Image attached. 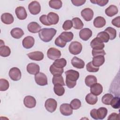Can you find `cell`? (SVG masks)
<instances>
[{
  "mask_svg": "<svg viewBox=\"0 0 120 120\" xmlns=\"http://www.w3.org/2000/svg\"><path fill=\"white\" fill-rule=\"evenodd\" d=\"M57 30L54 28H43L39 32V37L45 42L50 41L55 35Z\"/></svg>",
  "mask_w": 120,
  "mask_h": 120,
  "instance_id": "obj_1",
  "label": "cell"
},
{
  "mask_svg": "<svg viewBox=\"0 0 120 120\" xmlns=\"http://www.w3.org/2000/svg\"><path fill=\"white\" fill-rule=\"evenodd\" d=\"M66 82H75L78 79L79 77V73L78 71L70 69L65 72Z\"/></svg>",
  "mask_w": 120,
  "mask_h": 120,
  "instance_id": "obj_2",
  "label": "cell"
},
{
  "mask_svg": "<svg viewBox=\"0 0 120 120\" xmlns=\"http://www.w3.org/2000/svg\"><path fill=\"white\" fill-rule=\"evenodd\" d=\"M69 52L74 55H77L79 54L82 50V44L77 41L72 42L69 46Z\"/></svg>",
  "mask_w": 120,
  "mask_h": 120,
  "instance_id": "obj_3",
  "label": "cell"
},
{
  "mask_svg": "<svg viewBox=\"0 0 120 120\" xmlns=\"http://www.w3.org/2000/svg\"><path fill=\"white\" fill-rule=\"evenodd\" d=\"M45 106L48 112H53L57 108V102L53 98H48L45 102Z\"/></svg>",
  "mask_w": 120,
  "mask_h": 120,
  "instance_id": "obj_4",
  "label": "cell"
},
{
  "mask_svg": "<svg viewBox=\"0 0 120 120\" xmlns=\"http://www.w3.org/2000/svg\"><path fill=\"white\" fill-rule=\"evenodd\" d=\"M28 9L30 12L33 15L39 14L41 10V6L37 1H32L28 5Z\"/></svg>",
  "mask_w": 120,
  "mask_h": 120,
  "instance_id": "obj_5",
  "label": "cell"
},
{
  "mask_svg": "<svg viewBox=\"0 0 120 120\" xmlns=\"http://www.w3.org/2000/svg\"><path fill=\"white\" fill-rule=\"evenodd\" d=\"M35 80L36 83L40 86H45L48 84L47 78L46 75L41 72H39L35 75Z\"/></svg>",
  "mask_w": 120,
  "mask_h": 120,
  "instance_id": "obj_6",
  "label": "cell"
},
{
  "mask_svg": "<svg viewBox=\"0 0 120 120\" xmlns=\"http://www.w3.org/2000/svg\"><path fill=\"white\" fill-rule=\"evenodd\" d=\"M8 75L10 78L12 80L15 81H19L20 80L22 76L20 70L16 67H13L11 68L9 70Z\"/></svg>",
  "mask_w": 120,
  "mask_h": 120,
  "instance_id": "obj_7",
  "label": "cell"
},
{
  "mask_svg": "<svg viewBox=\"0 0 120 120\" xmlns=\"http://www.w3.org/2000/svg\"><path fill=\"white\" fill-rule=\"evenodd\" d=\"M61 55L60 51L54 47L50 48L47 52V57L52 60L58 59L60 57Z\"/></svg>",
  "mask_w": 120,
  "mask_h": 120,
  "instance_id": "obj_8",
  "label": "cell"
},
{
  "mask_svg": "<svg viewBox=\"0 0 120 120\" xmlns=\"http://www.w3.org/2000/svg\"><path fill=\"white\" fill-rule=\"evenodd\" d=\"M60 111L61 113L64 116H69L73 113V109L70 104L67 103L62 104L60 106Z\"/></svg>",
  "mask_w": 120,
  "mask_h": 120,
  "instance_id": "obj_9",
  "label": "cell"
},
{
  "mask_svg": "<svg viewBox=\"0 0 120 120\" xmlns=\"http://www.w3.org/2000/svg\"><path fill=\"white\" fill-rule=\"evenodd\" d=\"M81 14L84 20L86 21H90L93 18L94 12L91 8H86L82 10Z\"/></svg>",
  "mask_w": 120,
  "mask_h": 120,
  "instance_id": "obj_10",
  "label": "cell"
},
{
  "mask_svg": "<svg viewBox=\"0 0 120 120\" xmlns=\"http://www.w3.org/2000/svg\"><path fill=\"white\" fill-rule=\"evenodd\" d=\"M92 32L89 28H83L79 32V37L84 41H87L92 36Z\"/></svg>",
  "mask_w": 120,
  "mask_h": 120,
  "instance_id": "obj_11",
  "label": "cell"
},
{
  "mask_svg": "<svg viewBox=\"0 0 120 120\" xmlns=\"http://www.w3.org/2000/svg\"><path fill=\"white\" fill-rule=\"evenodd\" d=\"M23 103L26 107L32 108L36 105V100L33 97L31 96H27L24 98Z\"/></svg>",
  "mask_w": 120,
  "mask_h": 120,
  "instance_id": "obj_12",
  "label": "cell"
},
{
  "mask_svg": "<svg viewBox=\"0 0 120 120\" xmlns=\"http://www.w3.org/2000/svg\"><path fill=\"white\" fill-rule=\"evenodd\" d=\"M15 12L17 17L19 20H25L27 16L26 11L23 7L19 6L17 7L15 9Z\"/></svg>",
  "mask_w": 120,
  "mask_h": 120,
  "instance_id": "obj_13",
  "label": "cell"
},
{
  "mask_svg": "<svg viewBox=\"0 0 120 120\" xmlns=\"http://www.w3.org/2000/svg\"><path fill=\"white\" fill-rule=\"evenodd\" d=\"M35 43L34 38L31 36H27L23 39L22 42V46L26 49H30L33 47Z\"/></svg>",
  "mask_w": 120,
  "mask_h": 120,
  "instance_id": "obj_14",
  "label": "cell"
},
{
  "mask_svg": "<svg viewBox=\"0 0 120 120\" xmlns=\"http://www.w3.org/2000/svg\"><path fill=\"white\" fill-rule=\"evenodd\" d=\"M28 57L33 60L40 61L44 58V55L43 53L40 51H35L30 52L27 54Z\"/></svg>",
  "mask_w": 120,
  "mask_h": 120,
  "instance_id": "obj_15",
  "label": "cell"
},
{
  "mask_svg": "<svg viewBox=\"0 0 120 120\" xmlns=\"http://www.w3.org/2000/svg\"><path fill=\"white\" fill-rule=\"evenodd\" d=\"M90 46L93 49L99 50L103 49L105 47V45L101 40H100L98 38L96 37L91 41Z\"/></svg>",
  "mask_w": 120,
  "mask_h": 120,
  "instance_id": "obj_16",
  "label": "cell"
},
{
  "mask_svg": "<svg viewBox=\"0 0 120 120\" xmlns=\"http://www.w3.org/2000/svg\"><path fill=\"white\" fill-rule=\"evenodd\" d=\"M40 67L38 65L35 63H30L27 66V72L31 75H36L39 73Z\"/></svg>",
  "mask_w": 120,
  "mask_h": 120,
  "instance_id": "obj_17",
  "label": "cell"
},
{
  "mask_svg": "<svg viewBox=\"0 0 120 120\" xmlns=\"http://www.w3.org/2000/svg\"><path fill=\"white\" fill-rule=\"evenodd\" d=\"M71 64L74 67L78 69L83 68L85 66L84 61L75 56L72 59Z\"/></svg>",
  "mask_w": 120,
  "mask_h": 120,
  "instance_id": "obj_18",
  "label": "cell"
},
{
  "mask_svg": "<svg viewBox=\"0 0 120 120\" xmlns=\"http://www.w3.org/2000/svg\"><path fill=\"white\" fill-rule=\"evenodd\" d=\"M90 92L95 96L100 95L103 92V87L101 84L96 83L90 86Z\"/></svg>",
  "mask_w": 120,
  "mask_h": 120,
  "instance_id": "obj_19",
  "label": "cell"
},
{
  "mask_svg": "<svg viewBox=\"0 0 120 120\" xmlns=\"http://www.w3.org/2000/svg\"><path fill=\"white\" fill-rule=\"evenodd\" d=\"M47 20L51 25L56 24L59 21V16L57 14L54 12H50L47 15Z\"/></svg>",
  "mask_w": 120,
  "mask_h": 120,
  "instance_id": "obj_20",
  "label": "cell"
},
{
  "mask_svg": "<svg viewBox=\"0 0 120 120\" xmlns=\"http://www.w3.org/2000/svg\"><path fill=\"white\" fill-rule=\"evenodd\" d=\"M1 21L6 24H10L14 22V17L12 14L9 13H5L1 16Z\"/></svg>",
  "mask_w": 120,
  "mask_h": 120,
  "instance_id": "obj_21",
  "label": "cell"
},
{
  "mask_svg": "<svg viewBox=\"0 0 120 120\" xmlns=\"http://www.w3.org/2000/svg\"><path fill=\"white\" fill-rule=\"evenodd\" d=\"M27 29L29 32L36 33L40 31L41 30V26L38 23L35 22H32L28 25Z\"/></svg>",
  "mask_w": 120,
  "mask_h": 120,
  "instance_id": "obj_22",
  "label": "cell"
},
{
  "mask_svg": "<svg viewBox=\"0 0 120 120\" xmlns=\"http://www.w3.org/2000/svg\"><path fill=\"white\" fill-rule=\"evenodd\" d=\"M105 59L104 55H98L94 56L92 58V64L97 67L102 66L105 62Z\"/></svg>",
  "mask_w": 120,
  "mask_h": 120,
  "instance_id": "obj_23",
  "label": "cell"
},
{
  "mask_svg": "<svg viewBox=\"0 0 120 120\" xmlns=\"http://www.w3.org/2000/svg\"><path fill=\"white\" fill-rule=\"evenodd\" d=\"M106 24L105 19L102 16H98L96 17L93 21V25L96 28H100L103 27Z\"/></svg>",
  "mask_w": 120,
  "mask_h": 120,
  "instance_id": "obj_24",
  "label": "cell"
},
{
  "mask_svg": "<svg viewBox=\"0 0 120 120\" xmlns=\"http://www.w3.org/2000/svg\"><path fill=\"white\" fill-rule=\"evenodd\" d=\"M10 34L13 38L16 39H19L24 35V32L21 28H15L11 30Z\"/></svg>",
  "mask_w": 120,
  "mask_h": 120,
  "instance_id": "obj_25",
  "label": "cell"
},
{
  "mask_svg": "<svg viewBox=\"0 0 120 120\" xmlns=\"http://www.w3.org/2000/svg\"><path fill=\"white\" fill-rule=\"evenodd\" d=\"M118 9L117 7L113 5H110L105 10L106 15L109 17H112L118 13Z\"/></svg>",
  "mask_w": 120,
  "mask_h": 120,
  "instance_id": "obj_26",
  "label": "cell"
},
{
  "mask_svg": "<svg viewBox=\"0 0 120 120\" xmlns=\"http://www.w3.org/2000/svg\"><path fill=\"white\" fill-rule=\"evenodd\" d=\"M59 37L66 42H69L73 39L74 34L70 31H64L60 34Z\"/></svg>",
  "mask_w": 120,
  "mask_h": 120,
  "instance_id": "obj_27",
  "label": "cell"
},
{
  "mask_svg": "<svg viewBox=\"0 0 120 120\" xmlns=\"http://www.w3.org/2000/svg\"><path fill=\"white\" fill-rule=\"evenodd\" d=\"M85 101L86 102L91 105H94L96 104L98 101V98L91 93L87 94L85 97Z\"/></svg>",
  "mask_w": 120,
  "mask_h": 120,
  "instance_id": "obj_28",
  "label": "cell"
},
{
  "mask_svg": "<svg viewBox=\"0 0 120 120\" xmlns=\"http://www.w3.org/2000/svg\"><path fill=\"white\" fill-rule=\"evenodd\" d=\"M107 109L105 107H101L97 110V114L98 120H103L107 114Z\"/></svg>",
  "mask_w": 120,
  "mask_h": 120,
  "instance_id": "obj_29",
  "label": "cell"
},
{
  "mask_svg": "<svg viewBox=\"0 0 120 120\" xmlns=\"http://www.w3.org/2000/svg\"><path fill=\"white\" fill-rule=\"evenodd\" d=\"M97 79L95 76L92 75H89L85 77V84L88 86L90 87L93 84L97 83Z\"/></svg>",
  "mask_w": 120,
  "mask_h": 120,
  "instance_id": "obj_30",
  "label": "cell"
},
{
  "mask_svg": "<svg viewBox=\"0 0 120 120\" xmlns=\"http://www.w3.org/2000/svg\"><path fill=\"white\" fill-rule=\"evenodd\" d=\"M73 27L74 29L76 30H80L83 27V23L82 20L78 17H75L72 19Z\"/></svg>",
  "mask_w": 120,
  "mask_h": 120,
  "instance_id": "obj_31",
  "label": "cell"
},
{
  "mask_svg": "<svg viewBox=\"0 0 120 120\" xmlns=\"http://www.w3.org/2000/svg\"><path fill=\"white\" fill-rule=\"evenodd\" d=\"M52 82L54 85L59 84L62 86L65 85L64 81V79L61 75H53L52 79Z\"/></svg>",
  "mask_w": 120,
  "mask_h": 120,
  "instance_id": "obj_32",
  "label": "cell"
},
{
  "mask_svg": "<svg viewBox=\"0 0 120 120\" xmlns=\"http://www.w3.org/2000/svg\"><path fill=\"white\" fill-rule=\"evenodd\" d=\"M49 5L52 8L59 9L62 7V3L60 0H51L49 1Z\"/></svg>",
  "mask_w": 120,
  "mask_h": 120,
  "instance_id": "obj_33",
  "label": "cell"
},
{
  "mask_svg": "<svg viewBox=\"0 0 120 120\" xmlns=\"http://www.w3.org/2000/svg\"><path fill=\"white\" fill-rule=\"evenodd\" d=\"M11 53L10 48L8 46L3 45L0 46V55L3 57L9 56Z\"/></svg>",
  "mask_w": 120,
  "mask_h": 120,
  "instance_id": "obj_34",
  "label": "cell"
},
{
  "mask_svg": "<svg viewBox=\"0 0 120 120\" xmlns=\"http://www.w3.org/2000/svg\"><path fill=\"white\" fill-rule=\"evenodd\" d=\"M55 67L60 68H63L66 66L67 61L64 58H60L59 59H56L55 60L52 64Z\"/></svg>",
  "mask_w": 120,
  "mask_h": 120,
  "instance_id": "obj_35",
  "label": "cell"
},
{
  "mask_svg": "<svg viewBox=\"0 0 120 120\" xmlns=\"http://www.w3.org/2000/svg\"><path fill=\"white\" fill-rule=\"evenodd\" d=\"M53 90L54 93L59 96H62L65 93V89L62 86L59 84L54 85Z\"/></svg>",
  "mask_w": 120,
  "mask_h": 120,
  "instance_id": "obj_36",
  "label": "cell"
},
{
  "mask_svg": "<svg viewBox=\"0 0 120 120\" xmlns=\"http://www.w3.org/2000/svg\"><path fill=\"white\" fill-rule=\"evenodd\" d=\"M104 31L106 32L108 34L110 40H113L116 38L117 34L116 30L115 29L109 27L106 28Z\"/></svg>",
  "mask_w": 120,
  "mask_h": 120,
  "instance_id": "obj_37",
  "label": "cell"
},
{
  "mask_svg": "<svg viewBox=\"0 0 120 120\" xmlns=\"http://www.w3.org/2000/svg\"><path fill=\"white\" fill-rule=\"evenodd\" d=\"M97 37L103 43H107L109 41L110 39L108 34L105 31L100 32L98 34Z\"/></svg>",
  "mask_w": 120,
  "mask_h": 120,
  "instance_id": "obj_38",
  "label": "cell"
},
{
  "mask_svg": "<svg viewBox=\"0 0 120 120\" xmlns=\"http://www.w3.org/2000/svg\"><path fill=\"white\" fill-rule=\"evenodd\" d=\"M63 68H60L55 67L53 64H52L50 67V71L51 73L54 75H61L63 73Z\"/></svg>",
  "mask_w": 120,
  "mask_h": 120,
  "instance_id": "obj_39",
  "label": "cell"
},
{
  "mask_svg": "<svg viewBox=\"0 0 120 120\" xmlns=\"http://www.w3.org/2000/svg\"><path fill=\"white\" fill-rule=\"evenodd\" d=\"M113 98L112 95L109 93L105 94L104 95L102 98V103L105 105H110L111 100Z\"/></svg>",
  "mask_w": 120,
  "mask_h": 120,
  "instance_id": "obj_40",
  "label": "cell"
},
{
  "mask_svg": "<svg viewBox=\"0 0 120 120\" xmlns=\"http://www.w3.org/2000/svg\"><path fill=\"white\" fill-rule=\"evenodd\" d=\"M9 86V82L8 80L5 79H0V90L6 91L7 90Z\"/></svg>",
  "mask_w": 120,
  "mask_h": 120,
  "instance_id": "obj_41",
  "label": "cell"
},
{
  "mask_svg": "<svg viewBox=\"0 0 120 120\" xmlns=\"http://www.w3.org/2000/svg\"><path fill=\"white\" fill-rule=\"evenodd\" d=\"M70 105L73 109L77 110L81 106V102L79 99L75 98L71 101Z\"/></svg>",
  "mask_w": 120,
  "mask_h": 120,
  "instance_id": "obj_42",
  "label": "cell"
},
{
  "mask_svg": "<svg viewBox=\"0 0 120 120\" xmlns=\"http://www.w3.org/2000/svg\"><path fill=\"white\" fill-rule=\"evenodd\" d=\"M110 105L114 109H119L120 107V99L119 97H113L111 100Z\"/></svg>",
  "mask_w": 120,
  "mask_h": 120,
  "instance_id": "obj_43",
  "label": "cell"
},
{
  "mask_svg": "<svg viewBox=\"0 0 120 120\" xmlns=\"http://www.w3.org/2000/svg\"><path fill=\"white\" fill-rule=\"evenodd\" d=\"M86 69L90 72H97L99 70V67L94 66L92 63V61L88 62L86 65Z\"/></svg>",
  "mask_w": 120,
  "mask_h": 120,
  "instance_id": "obj_44",
  "label": "cell"
},
{
  "mask_svg": "<svg viewBox=\"0 0 120 120\" xmlns=\"http://www.w3.org/2000/svg\"><path fill=\"white\" fill-rule=\"evenodd\" d=\"M67 42L62 40L59 36H58L55 40V44L60 47L63 48L66 45Z\"/></svg>",
  "mask_w": 120,
  "mask_h": 120,
  "instance_id": "obj_45",
  "label": "cell"
},
{
  "mask_svg": "<svg viewBox=\"0 0 120 120\" xmlns=\"http://www.w3.org/2000/svg\"><path fill=\"white\" fill-rule=\"evenodd\" d=\"M73 27V23L72 21L70 20H66L64 22L62 25V28L65 30H68L72 28Z\"/></svg>",
  "mask_w": 120,
  "mask_h": 120,
  "instance_id": "obj_46",
  "label": "cell"
},
{
  "mask_svg": "<svg viewBox=\"0 0 120 120\" xmlns=\"http://www.w3.org/2000/svg\"><path fill=\"white\" fill-rule=\"evenodd\" d=\"M105 52L104 49H93L92 50V54L93 57L96 56L98 55H105Z\"/></svg>",
  "mask_w": 120,
  "mask_h": 120,
  "instance_id": "obj_47",
  "label": "cell"
},
{
  "mask_svg": "<svg viewBox=\"0 0 120 120\" xmlns=\"http://www.w3.org/2000/svg\"><path fill=\"white\" fill-rule=\"evenodd\" d=\"M108 0H90V2L95 4H98L100 6H104L106 5L108 2Z\"/></svg>",
  "mask_w": 120,
  "mask_h": 120,
  "instance_id": "obj_48",
  "label": "cell"
},
{
  "mask_svg": "<svg viewBox=\"0 0 120 120\" xmlns=\"http://www.w3.org/2000/svg\"><path fill=\"white\" fill-rule=\"evenodd\" d=\"M39 21L40 22L44 25H46V26H50L51 24L49 23L48 20H47V15H42L40 17H39Z\"/></svg>",
  "mask_w": 120,
  "mask_h": 120,
  "instance_id": "obj_49",
  "label": "cell"
},
{
  "mask_svg": "<svg viewBox=\"0 0 120 120\" xmlns=\"http://www.w3.org/2000/svg\"><path fill=\"white\" fill-rule=\"evenodd\" d=\"M86 2L85 0H71L72 4L75 6H80L84 4Z\"/></svg>",
  "mask_w": 120,
  "mask_h": 120,
  "instance_id": "obj_50",
  "label": "cell"
},
{
  "mask_svg": "<svg viewBox=\"0 0 120 120\" xmlns=\"http://www.w3.org/2000/svg\"><path fill=\"white\" fill-rule=\"evenodd\" d=\"M120 17L119 16L115 17L113 20H112V24L115 27H117L118 28H120Z\"/></svg>",
  "mask_w": 120,
  "mask_h": 120,
  "instance_id": "obj_51",
  "label": "cell"
},
{
  "mask_svg": "<svg viewBox=\"0 0 120 120\" xmlns=\"http://www.w3.org/2000/svg\"><path fill=\"white\" fill-rule=\"evenodd\" d=\"M108 120H119V114L116 113H111L108 117Z\"/></svg>",
  "mask_w": 120,
  "mask_h": 120,
  "instance_id": "obj_52",
  "label": "cell"
},
{
  "mask_svg": "<svg viewBox=\"0 0 120 120\" xmlns=\"http://www.w3.org/2000/svg\"><path fill=\"white\" fill-rule=\"evenodd\" d=\"M90 115L93 119L95 120H98L97 114V109H93L91 110L90 112Z\"/></svg>",
  "mask_w": 120,
  "mask_h": 120,
  "instance_id": "obj_53",
  "label": "cell"
},
{
  "mask_svg": "<svg viewBox=\"0 0 120 120\" xmlns=\"http://www.w3.org/2000/svg\"><path fill=\"white\" fill-rule=\"evenodd\" d=\"M0 46H3V45H5V44H4V42L2 40L0 39Z\"/></svg>",
  "mask_w": 120,
  "mask_h": 120,
  "instance_id": "obj_54",
  "label": "cell"
}]
</instances>
